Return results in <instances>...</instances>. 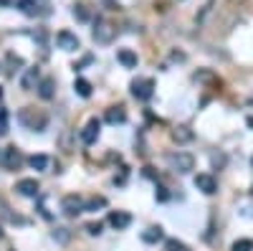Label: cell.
I'll list each match as a JSON object with an SVG mask.
<instances>
[{"instance_id":"obj_1","label":"cell","mask_w":253,"mask_h":251,"mask_svg":"<svg viewBox=\"0 0 253 251\" xmlns=\"http://www.w3.org/2000/svg\"><path fill=\"white\" fill-rule=\"evenodd\" d=\"M18 122L23 124V127L33 130V132H43L46 124H48V117L41 112V109H33V107H26L18 112Z\"/></svg>"},{"instance_id":"obj_2","label":"cell","mask_w":253,"mask_h":251,"mask_svg":"<svg viewBox=\"0 0 253 251\" xmlns=\"http://www.w3.org/2000/svg\"><path fill=\"white\" fill-rule=\"evenodd\" d=\"M94 41H96V44H104V46H107V44H112V41H114V36H117V28L109 23V20L107 18H99L96 20V26H94Z\"/></svg>"},{"instance_id":"obj_3","label":"cell","mask_w":253,"mask_h":251,"mask_svg":"<svg viewBox=\"0 0 253 251\" xmlns=\"http://www.w3.org/2000/svg\"><path fill=\"white\" fill-rule=\"evenodd\" d=\"M167 162H170V167H172L175 173H180V175L190 173L195 167V157L190 155V152H175V155L167 157Z\"/></svg>"},{"instance_id":"obj_4","label":"cell","mask_w":253,"mask_h":251,"mask_svg":"<svg viewBox=\"0 0 253 251\" xmlns=\"http://www.w3.org/2000/svg\"><path fill=\"white\" fill-rule=\"evenodd\" d=\"M155 94V79H134L132 81V97L139 99V101H147L152 99Z\"/></svg>"},{"instance_id":"obj_5","label":"cell","mask_w":253,"mask_h":251,"mask_svg":"<svg viewBox=\"0 0 253 251\" xmlns=\"http://www.w3.org/2000/svg\"><path fill=\"white\" fill-rule=\"evenodd\" d=\"M61 211L66 213V216L84 213V211H86V201H84L81 196H76V193H71V196H66V198L61 201Z\"/></svg>"},{"instance_id":"obj_6","label":"cell","mask_w":253,"mask_h":251,"mask_svg":"<svg viewBox=\"0 0 253 251\" xmlns=\"http://www.w3.org/2000/svg\"><path fill=\"white\" fill-rule=\"evenodd\" d=\"M0 165L5 170H18L23 165V155H20L18 148H5V150H0Z\"/></svg>"},{"instance_id":"obj_7","label":"cell","mask_w":253,"mask_h":251,"mask_svg":"<svg viewBox=\"0 0 253 251\" xmlns=\"http://www.w3.org/2000/svg\"><path fill=\"white\" fill-rule=\"evenodd\" d=\"M99 130H101V122L99 119H89L86 124H84V130H81V142L84 145H94L99 140Z\"/></svg>"},{"instance_id":"obj_8","label":"cell","mask_w":253,"mask_h":251,"mask_svg":"<svg viewBox=\"0 0 253 251\" xmlns=\"http://www.w3.org/2000/svg\"><path fill=\"white\" fill-rule=\"evenodd\" d=\"M38 180L36 178H23V180H18L15 183V193H20V196H26V198H36L38 196Z\"/></svg>"},{"instance_id":"obj_9","label":"cell","mask_w":253,"mask_h":251,"mask_svg":"<svg viewBox=\"0 0 253 251\" xmlns=\"http://www.w3.org/2000/svg\"><path fill=\"white\" fill-rule=\"evenodd\" d=\"M195 188H198V191H203L205 196H213V193L218 191V183H215L213 175L200 173V175H195Z\"/></svg>"},{"instance_id":"obj_10","label":"cell","mask_w":253,"mask_h":251,"mask_svg":"<svg viewBox=\"0 0 253 251\" xmlns=\"http://www.w3.org/2000/svg\"><path fill=\"white\" fill-rule=\"evenodd\" d=\"M129 223H132V213H126V211H112L109 213V226L117 228V231H124Z\"/></svg>"},{"instance_id":"obj_11","label":"cell","mask_w":253,"mask_h":251,"mask_svg":"<svg viewBox=\"0 0 253 251\" xmlns=\"http://www.w3.org/2000/svg\"><path fill=\"white\" fill-rule=\"evenodd\" d=\"M56 44H58V49H63V51H76V49H79V38H76L71 31H61V33L56 36Z\"/></svg>"},{"instance_id":"obj_12","label":"cell","mask_w":253,"mask_h":251,"mask_svg":"<svg viewBox=\"0 0 253 251\" xmlns=\"http://www.w3.org/2000/svg\"><path fill=\"white\" fill-rule=\"evenodd\" d=\"M117 58H119V64L124 69H137V53L129 51V49H119L117 51Z\"/></svg>"},{"instance_id":"obj_13","label":"cell","mask_w":253,"mask_h":251,"mask_svg":"<svg viewBox=\"0 0 253 251\" xmlns=\"http://www.w3.org/2000/svg\"><path fill=\"white\" fill-rule=\"evenodd\" d=\"M53 92H56V79H53V76L41 79V84H38V97H41V99H51Z\"/></svg>"},{"instance_id":"obj_14","label":"cell","mask_w":253,"mask_h":251,"mask_svg":"<svg viewBox=\"0 0 253 251\" xmlns=\"http://www.w3.org/2000/svg\"><path fill=\"white\" fill-rule=\"evenodd\" d=\"M170 137H172V142H177V145H185V142H190V140H193V130H187V127H175V130L170 132Z\"/></svg>"},{"instance_id":"obj_15","label":"cell","mask_w":253,"mask_h":251,"mask_svg":"<svg viewBox=\"0 0 253 251\" xmlns=\"http://www.w3.org/2000/svg\"><path fill=\"white\" fill-rule=\"evenodd\" d=\"M124 119H126L124 107H109V109H107V122H109V124H122Z\"/></svg>"},{"instance_id":"obj_16","label":"cell","mask_w":253,"mask_h":251,"mask_svg":"<svg viewBox=\"0 0 253 251\" xmlns=\"http://www.w3.org/2000/svg\"><path fill=\"white\" fill-rule=\"evenodd\" d=\"M36 81H38V69H26L23 79H20V87H23L26 92H31Z\"/></svg>"},{"instance_id":"obj_17","label":"cell","mask_w":253,"mask_h":251,"mask_svg":"<svg viewBox=\"0 0 253 251\" xmlns=\"http://www.w3.org/2000/svg\"><path fill=\"white\" fill-rule=\"evenodd\" d=\"M74 89H76V94L84 97V99L91 97V84H89L86 79H76V81H74Z\"/></svg>"},{"instance_id":"obj_18","label":"cell","mask_w":253,"mask_h":251,"mask_svg":"<svg viewBox=\"0 0 253 251\" xmlns=\"http://www.w3.org/2000/svg\"><path fill=\"white\" fill-rule=\"evenodd\" d=\"M162 239V228L160 226H152V228H147V231L142 234V241H147V244H157Z\"/></svg>"},{"instance_id":"obj_19","label":"cell","mask_w":253,"mask_h":251,"mask_svg":"<svg viewBox=\"0 0 253 251\" xmlns=\"http://www.w3.org/2000/svg\"><path fill=\"white\" fill-rule=\"evenodd\" d=\"M28 162H31L33 170H46V167H48V157L46 155H33Z\"/></svg>"},{"instance_id":"obj_20","label":"cell","mask_w":253,"mask_h":251,"mask_svg":"<svg viewBox=\"0 0 253 251\" xmlns=\"http://www.w3.org/2000/svg\"><path fill=\"white\" fill-rule=\"evenodd\" d=\"M8 122H10L8 109H0V137H5V135H8Z\"/></svg>"},{"instance_id":"obj_21","label":"cell","mask_w":253,"mask_h":251,"mask_svg":"<svg viewBox=\"0 0 253 251\" xmlns=\"http://www.w3.org/2000/svg\"><path fill=\"white\" fill-rule=\"evenodd\" d=\"M104 205H107V198H101V196H96V198L86 201V211H96V208H104Z\"/></svg>"},{"instance_id":"obj_22","label":"cell","mask_w":253,"mask_h":251,"mask_svg":"<svg viewBox=\"0 0 253 251\" xmlns=\"http://www.w3.org/2000/svg\"><path fill=\"white\" fill-rule=\"evenodd\" d=\"M233 251H253V241L251 239H238L233 244Z\"/></svg>"},{"instance_id":"obj_23","label":"cell","mask_w":253,"mask_h":251,"mask_svg":"<svg viewBox=\"0 0 253 251\" xmlns=\"http://www.w3.org/2000/svg\"><path fill=\"white\" fill-rule=\"evenodd\" d=\"M74 18H79V20H86V18H89L86 5H84V3H76V5H74Z\"/></svg>"},{"instance_id":"obj_24","label":"cell","mask_w":253,"mask_h":251,"mask_svg":"<svg viewBox=\"0 0 253 251\" xmlns=\"http://www.w3.org/2000/svg\"><path fill=\"white\" fill-rule=\"evenodd\" d=\"M167 251H185V244H180V241L170 239V241H167Z\"/></svg>"},{"instance_id":"obj_25","label":"cell","mask_w":253,"mask_h":251,"mask_svg":"<svg viewBox=\"0 0 253 251\" xmlns=\"http://www.w3.org/2000/svg\"><path fill=\"white\" fill-rule=\"evenodd\" d=\"M86 231L91 234V236H99L101 234V223L96 221V223H86Z\"/></svg>"},{"instance_id":"obj_26","label":"cell","mask_w":253,"mask_h":251,"mask_svg":"<svg viewBox=\"0 0 253 251\" xmlns=\"http://www.w3.org/2000/svg\"><path fill=\"white\" fill-rule=\"evenodd\" d=\"M53 239H58V241H69V231H66V228H56V231H53Z\"/></svg>"},{"instance_id":"obj_27","label":"cell","mask_w":253,"mask_h":251,"mask_svg":"<svg viewBox=\"0 0 253 251\" xmlns=\"http://www.w3.org/2000/svg\"><path fill=\"white\" fill-rule=\"evenodd\" d=\"M157 191H160V193H157V198H160V201H167V198H170V196H167V191H165V188H157Z\"/></svg>"},{"instance_id":"obj_28","label":"cell","mask_w":253,"mask_h":251,"mask_svg":"<svg viewBox=\"0 0 253 251\" xmlns=\"http://www.w3.org/2000/svg\"><path fill=\"white\" fill-rule=\"evenodd\" d=\"M251 165H253V157H251Z\"/></svg>"}]
</instances>
